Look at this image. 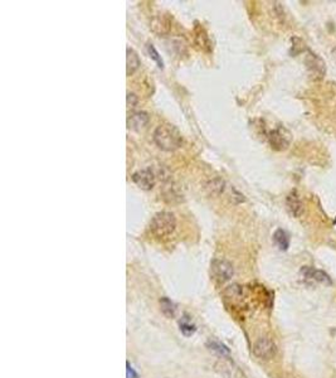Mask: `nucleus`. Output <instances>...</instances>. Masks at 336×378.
<instances>
[{"label": "nucleus", "mask_w": 336, "mask_h": 378, "mask_svg": "<svg viewBox=\"0 0 336 378\" xmlns=\"http://www.w3.org/2000/svg\"><path fill=\"white\" fill-rule=\"evenodd\" d=\"M277 347L269 338H260L253 345V355L257 358L268 361L276 356Z\"/></svg>", "instance_id": "4"}, {"label": "nucleus", "mask_w": 336, "mask_h": 378, "mask_svg": "<svg viewBox=\"0 0 336 378\" xmlns=\"http://www.w3.org/2000/svg\"><path fill=\"white\" fill-rule=\"evenodd\" d=\"M146 49H148L149 56H150V57L155 61V62L157 63V66H159V68H161L162 70V68H164V62H162L161 56L159 55V52H157L156 48L154 47V44H148Z\"/></svg>", "instance_id": "15"}, {"label": "nucleus", "mask_w": 336, "mask_h": 378, "mask_svg": "<svg viewBox=\"0 0 336 378\" xmlns=\"http://www.w3.org/2000/svg\"><path fill=\"white\" fill-rule=\"evenodd\" d=\"M218 371L226 376L227 378H244L243 373L239 371V368L237 366H234L233 362L231 361H222L217 364Z\"/></svg>", "instance_id": "9"}, {"label": "nucleus", "mask_w": 336, "mask_h": 378, "mask_svg": "<svg viewBox=\"0 0 336 378\" xmlns=\"http://www.w3.org/2000/svg\"><path fill=\"white\" fill-rule=\"evenodd\" d=\"M273 241L274 244L278 246V249L282 250V251H286V250L289 249L290 246L289 235H287L284 230H281V228H278V230L273 233Z\"/></svg>", "instance_id": "12"}, {"label": "nucleus", "mask_w": 336, "mask_h": 378, "mask_svg": "<svg viewBox=\"0 0 336 378\" xmlns=\"http://www.w3.org/2000/svg\"><path fill=\"white\" fill-rule=\"evenodd\" d=\"M210 273H212L213 279L218 283H226L231 280L234 274L233 265L229 261L223 259H215L212 261L210 265Z\"/></svg>", "instance_id": "3"}, {"label": "nucleus", "mask_w": 336, "mask_h": 378, "mask_svg": "<svg viewBox=\"0 0 336 378\" xmlns=\"http://www.w3.org/2000/svg\"><path fill=\"white\" fill-rule=\"evenodd\" d=\"M207 188L212 194L219 196V194L223 193L224 189H226V183H224V180L220 179V178H215V179H213L212 182H209V184H208Z\"/></svg>", "instance_id": "14"}, {"label": "nucleus", "mask_w": 336, "mask_h": 378, "mask_svg": "<svg viewBox=\"0 0 336 378\" xmlns=\"http://www.w3.org/2000/svg\"><path fill=\"white\" fill-rule=\"evenodd\" d=\"M154 142L161 150L174 151L179 149L183 137L175 126L170 124L159 125L154 131Z\"/></svg>", "instance_id": "1"}, {"label": "nucleus", "mask_w": 336, "mask_h": 378, "mask_svg": "<svg viewBox=\"0 0 336 378\" xmlns=\"http://www.w3.org/2000/svg\"><path fill=\"white\" fill-rule=\"evenodd\" d=\"M141 62L138 55L131 48L126 49V74L127 76H132L136 71L140 67Z\"/></svg>", "instance_id": "10"}, {"label": "nucleus", "mask_w": 336, "mask_h": 378, "mask_svg": "<svg viewBox=\"0 0 336 378\" xmlns=\"http://www.w3.org/2000/svg\"><path fill=\"white\" fill-rule=\"evenodd\" d=\"M177 227V220L172 212L162 211L156 213L150 222V231L156 237L170 236Z\"/></svg>", "instance_id": "2"}, {"label": "nucleus", "mask_w": 336, "mask_h": 378, "mask_svg": "<svg viewBox=\"0 0 336 378\" xmlns=\"http://www.w3.org/2000/svg\"><path fill=\"white\" fill-rule=\"evenodd\" d=\"M160 305H161V311L164 313V315H166L167 318H174L175 313H177V307L172 300H169L167 298H162L160 300Z\"/></svg>", "instance_id": "13"}, {"label": "nucleus", "mask_w": 336, "mask_h": 378, "mask_svg": "<svg viewBox=\"0 0 336 378\" xmlns=\"http://www.w3.org/2000/svg\"><path fill=\"white\" fill-rule=\"evenodd\" d=\"M180 331L184 335L189 337V335L194 334V332H195V327H194L191 323H189V321L184 320V321H180Z\"/></svg>", "instance_id": "16"}, {"label": "nucleus", "mask_w": 336, "mask_h": 378, "mask_svg": "<svg viewBox=\"0 0 336 378\" xmlns=\"http://www.w3.org/2000/svg\"><path fill=\"white\" fill-rule=\"evenodd\" d=\"M149 120H150V118H149L148 113H145V111H136V113H132L127 118V127L130 130L138 131V130L144 129L149 124Z\"/></svg>", "instance_id": "8"}, {"label": "nucleus", "mask_w": 336, "mask_h": 378, "mask_svg": "<svg viewBox=\"0 0 336 378\" xmlns=\"http://www.w3.org/2000/svg\"><path fill=\"white\" fill-rule=\"evenodd\" d=\"M132 180L138 188L144 189V191H150L155 187L156 183V173L154 172L151 168H146V169L138 170L132 174Z\"/></svg>", "instance_id": "6"}, {"label": "nucleus", "mask_w": 336, "mask_h": 378, "mask_svg": "<svg viewBox=\"0 0 336 378\" xmlns=\"http://www.w3.org/2000/svg\"><path fill=\"white\" fill-rule=\"evenodd\" d=\"M126 376L127 378H138L137 373H136V372L134 371V368L130 366V363H126Z\"/></svg>", "instance_id": "18"}, {"label": "nucleus", "mask_w": 336, "mask_h": 378, "mask_svg": "<svg viewBox=\"0 0 336 378\" xmlns=\"http://www.w3.org/2000/svg\"><path fill=\"white\" fill-rule=\"evenodd\" d=\"M267 138L272 148L276 149V150H284L290 145V142H291V135L282 126L271 130L268 132Z\"/></svg>", "instance_id": "5"}, {"label": "nucleus", "mask_w": 336, "mask_h": 378, "mask_svg": "<svg viewBox=\"0 0 336 378\" xmlns=\"http://www.w3.org/2000/svg\"><path fill=\"white\" fill-rule=\"evenodd\" d=\"M286 204L290 213L292 215H295V217H298L301 214V212H302V202H301L300 197L297 196V193L295 191L289 194V197L286 199Z\"/></svg>", "instance_id": "11"}, {"label": "nucleus", "mask_w": 336, "mask_h": 378, "mask_svg": "<svg viewBox=\"0 0 336 378\" xmlns=\"http://www.w3.org/2000/svg\"><path fill=\"white\" fill-rule=\"evenodd\" d=\"M137 102H138L137 96H136L135 94H131V92H129V94H127V97H126L127 109H134L135 106L137 105Z\"/></svg>", "instance_id": "17"}, {"label": "nucleus", "mask_w": 336, "mask_h": 378, "mask_svg": "<svg viewBox=\"0 0 336 378\" xmlns=\"http://www.w3.org/2000/svg\"><path fill=\"white\" fill-rule=\"evenodd\" d=\"M301 275H302L306 280H314L316 281V283H321L325 285L332 284L331 279L329 278L327 274H325L324 271L321 270H315V268L309 267V266H305V267L301 268Z\"/></svg>", "instance_id": "7"}]
</instances>
